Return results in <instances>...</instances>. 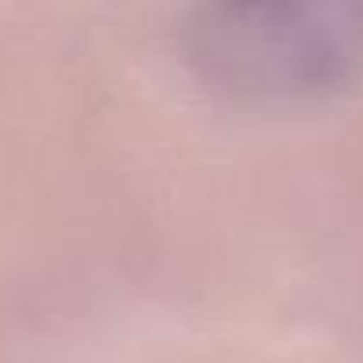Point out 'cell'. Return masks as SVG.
<instances>
[{
	"label": "cell",
	"mask_w": 363,
	"mask_h": 363,
	"mask_svg": "<svg viewBox=\"0 0 363 363\" xmlns=\"http://www.w3.org/2000/svg\"><path fill=\"white\" fill-rule=\"evenodd\" d=\"M182 50L232 100L328 96L363 72V4H211L189 15Z\"/></svg>",
	"instance_id": "1"
}]
</instances>
